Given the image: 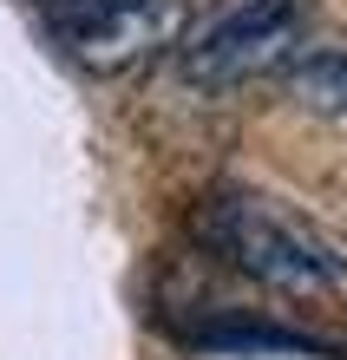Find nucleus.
<instances>
[{
	"label": "nucleus",
	"mask_w": 347,
	"mask_h": 360,
	"mask_svg": "<svg viewBox=\"0 0 347 360\" xmlns=\"http://www.w3.org/2000/svg\"><path fill=\"white\" fill-rule=\"evenodd\" d=\"M39 13L85 72H132L190 33V0H39Z\"/></svg>",
	"instance_id": "3"
},
{
	"label": "nucleus",
	"mask_w": 347,
	"mask_h": 360,
	"mask_svg": "<svg viewBox=\"0 0 347 360\" xmlns=\"http://www.w3.org/2000/svg\"><path fill=\"white\" fill-rule=\"evenodd\" d=\"M190 236L216 262H229L236 275L289 295V302H321V308L347 302V243L275 190H249V184L210 190L190 210Z\"/></svg>",
	"instance_id": "1"
},
{
	"label": "nucleus",
	"mask_w": 347,
	"mask_h": 360,
	"mask_svg": "<svg viewBox=\"0 0 347 360\" xmlns=\"http://www.w3.org/2000/svg\"><path fill=\"white\" fill-rule=\"evenodd\" d=\"M282 86H289L295 105L308 112H347V39H321V46H301L289 66H282Z\"/></svg>",
	"instance_id": "4"
},
{
	"label": "nucleus",
	"mask_w": 347,
	"mask_h": 360,
	"mask_svg": "<svg viewBox=\"0 0 347 360\" xmlns=\"http://www.w3.org/2000/svg\"><path fill=\"white\" fill-rule=\"evenodd\" d=\"M315 0H216L203 20H190L177 72L197 92H236L263 72H282L301 53Z\"/></svg>",
	"instance_id": "2"
},
{
	"label": "nucleus",
	"mask_w": 347,
	"mask_h": 360,
	"mask_svg": "<svg viewBox=\"0 0 347 360\" xmlns=\"http://www.w3.org/2000/svg\"><path fill=\"white\" fill-rule=\"evenodd\" d=\"M203 354H223V360H334L328 341H308V334H289V328H269V321H229V328H203L197 334Z\"/></svg>",
	"instance_id": "5"
}]
</instances>
